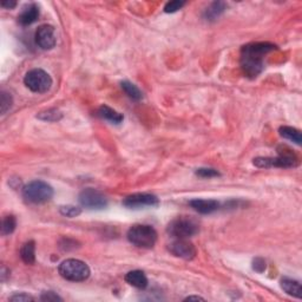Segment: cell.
<instances>
[{
	"label": "cell",
	"instance_id": "obj_25",
	"mask_svg": "<svg viewBox=\"0 0 302 302\" xmlns=\"http://www.w3.org/2000/svg\"><path fill=\"white\" fill-rule=\"evenodd\" d=\"M185 5L184 2H180V0H174V2L167 3V5L164 6V12L166 13H175L178 10H181Z\"/></svg>",
	"mask_w": 302,
	"mask_h": 302
},
{
	"label": "cell",
	"instance_id": "obj_27",
	"mask_svg": "<svg viewBox=\"0 0 302 302\" xmlns=\"http://www.w3.org/2000/svg\"><path fill=\"white\" fill-rule=\"evenodd\" d=\"M39 298L41 301H47V302L63 301V298L59 296L57 293H55V291H51V290H47V291H44V293H41Z\"/></svg>",
	"mask_w": 302,
	"mask_h": 302
},
{
	"label": "cell",
	"instance_id": "obj_17",
	"mask_svg": "<svg viewBox=\"0 0 302 302\" xmlns=\"http://www.w3.org/2000/svg\"><path fill=\"white\" fill-rule=\"evenodd\" d=\"M227 10V4L223 2H214L210 4L209 8H207L205 12V18L209 22H214L217 18H220L221 15Z\"/></svg>",
	"mask_w": 302,
	"mask_h": 302
},
{
	"label": "cell",
	"instance_id": "obj_24",
	"mask_svg": "<svg viewBox=\"0 0 302 302\" xmlns=\"http://www.w3.org/2000/svg\"><path fill=\"white\" fill-rule=\"evenodd\" d=\"M59 212H61L62 215H64L66 217H76L80 215V213H82V210L78 207H75V206H63L61 207V209H59Z\"/></svg>",
	"mask_w": 302,
	"mask_h": 302
},
{
	"label": "cell",
	"instance_id": "obj_18",
	"mask_svg": "<svg viewBox=\"0 0 302 302\" xmlns=\"http://www.w3.org/2000/svg\"><path fill=\"white\" fill-rule=\"evenodd\" d=\"M20 258L26 265H33L36 262V243L34 241H29L23 244L20 249Z\"/></svg>",
	"mask_w": 302,
	"mask_h": 302
},
{
	"label": "cell",
	"instance_id": "obj_20",
	"mask_svg": "<svg viewBox=\"0 0 302 302\" xmlns=\"http://www.w3.org/2000/svg\"><path fill=\"white\" fill-rule=\"evenodd\" d=\"M121 86L124 92L128 94V96L131 98L133 100H140L142 99V92H140V90L137 87L135 84H132L131 82H129V80H124V82L121 83Z\"/></svg>",
	"mask_w": 302,
	"mask_h": 302
},
{
	"label": "cell",
	"instance_id": "obj_29",
	"mask_svg": "<svg viewBox=\"0 0 302 302\" xmlns=\"http://www.w3.org/2000/svg\"><path fill=\"white\" fill-rule=\"evenodd\" d=\"M266 261L262 258H256L254 261H253V269L258 273H263L266 270Z\"/></svg>",
	"mask_w": 302,
	"mask_h": 302
},
{
	"label": "cell",
	"instance_id": "obj_5",
	"mask_svg": "<svg viewBox=\"0 0 302 302\" xmlns=\"http://www.w3.org/2000/svg\"><path fill=\"white\" fill-rule=\"evenodd\" d=\"M58 272L63 279L72 282H82L89 279L90 268L85 262L77 259H68L58 267Z\"/></svg>",
	"mask_w": 302,
	"mask_h": 302
},
{
	"label": "cell",
	"instance_id": "obj_15",
	"mask_svg": "<svg viewBox=\"0 0 302 302\" xmlns=\"http://www.w3.org/2000/svg\"><path fill=\"white\" fill-rule=\"evenodd\" d=\"M98 116H99L100 118L105 119V121L112 123V124H121L123 122V117L122 114H119L114 109L108 107V105H102V107L98 109Z\"/></svg>",
	"mask_w": 302,
	"mask_h": 302
},
{
	"label": "cell",
	"instance_id": "obj_10",
	"mask_svg": "<svg viewBox=\"0 0 302 302\" xmlns=\"http://www.w3.org/2000/svg\"><path fill=\"white\" fill-rule=\"evenodd\" d=\"M34 40L41 50L54 48L57 44V34H56L55 27L47 25V24L39 26L34 34Z\"/></svg>",
	"mask_w": 302,
	"mask_h": 302
},
{
	"label": "cell",
	"instance_id": "obj_7",
	"mask_svg": "<svg viewBox=\"0 0 302 302\" xmlns=\"http://www.w3.org/2000/svg\"><path fill=\"white\" fill-rule=\"evenodd\" d=\"M24 83L32 92L45 93L51 89L52 78L44 70L33 69L30 70L24 77Z\"/></svg>",
	"mask_w": 302,
	"mask_h": 302
},
{
	"label": "cell",
	"instance_id": "obj_23",
	"mask_svg": "<svg viewBox=\"0 0 302 302\" xmlns=\"http://www.w3.org/2000/svg\"><path fill=\"white\" fill-rule=\"evenodd\" d=\"M37 117L45 122H56L62 118V114L58 110H56V109H50V110L40 112Z\"/></svg>",
	"mask_w": 302,
	"mask_h": 302
},
{
	"label": "cell",
	"instance_id": "obj_16",
	"mask_svg": "<svg viewBox=\"0 0 302 302\" xmlns=\"http://www.w3.org/2000/svg\"><path fill=\"white\" fill-rule=\"evenodd\" d=\"M281 288H282L288 295H291V296L297 298H301L302 296L301 283L296 280L289 279V277H283V279L281 280Z\"/></svg>",
	"mask_w": 302,
	"mask_h": 302
},
{
	"label": "cell",
	"instance_id": "obj_31",
	"mask_svg": "<svg viewBox=\"0 0 302 302\" xmlns=\"http://www.w3.org/2000/svg\"><path fill=\"white\" fill-rule=\"evenodd\" d=\"M191 300H196V301H205V298L201 297V296H188L187 298H185V301H191Z\"/></svg>",
	"mask_w": 302,
	"mask_h": 302
},
{
	"label": "cell",
	"instance_id": "obj_22",
	"mask_svg": "<svg viewBox=\"0 0 302 302\" xmlns=\"http://www.w3.org/2000/svg\"><path fill=\"white\" fill-rule=\"evenodd\" d=\"M12 104L13 99L11 93L2 91V93H0V110H2V115H5L12 108Z\"/></svg>",
	"mask_w": 302,
	"mask_h": 302
},
{
	"label": "cell",
	"instance_id": "obj_14",
	"mask_svg": "<svg viewBox=\"0 0 302 302\" xmlns=\"http://www.w3.org/2000/svg\"><path fill=\"white\" fill-rule=\"evenodd\" d=\"M125 281L130 286L138 288V289H145L147 287V277L142 270H131L125 275Z\"/></svg>",
	"mask_w": 302,
	"mask_h": 302
},
{
	"label": "cell",
	"instance_id": "obj_26",
	"mask_svg": "<svg viewBox=\"0 0 302 302\" xmlns=\"http://www.w3.org/2000/svg\"><path fill=\"white\" fill-rule=\"evenodd\" d=\"M196 175L203 178H212L220 176V173L215 169H212V168H201V169L196 170Z\"/></svg>",
	"mask_w": 302,
	"mask_h": 302
},
{
	"label": "cell",
	"instance_id": "obj_6",
	"mask_svg": "<svg viewBox=\"0 0 302 302\" xmlns=\"http://www.w3.org/2000/svg\"><path fill=\"white\" fill-rule=\"evenodd\" d=\"M168 234L175 238H190L199 231L196 221L189 217H177L168 224Z\"/></svg>",
	"mask_w": 302,
	"mask_h": 302
},
{
	"label": "cell",
	"instance_id": "obj_4",
	"mask_svg": "<svg viewBox=\"0 0 302 302\" xmlns=\"http://www.w3.org/2000/svg\"><path fill=\"white\" fill-rule=\"evenodd\" d=\"M54 188L44 181H32L23 188V197L33 205H43L54 197Z\"/></svg>",
	"mask_w": 302,
	"mask_h": 302
},
{
	"label": "cell",
	"instance_id": "obj_28",
	"mask_svg": "<svg viewBox=\"0 0 302 302\" xmlns=\"http://www.w3.org/2000/svg\"><path fill=\"white\" fill-rule=\"evenodd\" d=\"M34 300H36V298L26 293H18L12 295V296L10 297V301H15V302H27V301H34Z\"/></svg>",
	"mask_w": 302,
	"mask_h": 302
},
{
	"label": "cell",
	"instance_id": "obj_8",
	"mask_svg": "<svg viewBox=\"0 0 302 302\" xmlns=\"http://www.w3.org/2000/svg\"><path fill=\"white\" fill-rule=\"evenodd\" d=\"M78 201L80 206L86 209L100 210L108 207V198L99 190L92 188H86L79 194Z\"/></svg>",
	"mask_w": 302,
	"mask_h": 302
},
{
	"label": "cell",
	"instance_id": "obj_12",
	"mask_svg": "<svg viewBox=\"0 0 302 302\" xmlns=\"http://www.w3.org/2000/svg\"><path fill=\"white\" fill-rule=\"evenodd\" d=\"M189 205L194 210L207 215V214H212L216 212L220 208V203L216 199H205V198H195L189 202Z\"/></svg>",
	"mask_w": 302,
	"mask_h": 302
},
{
	"label": "cell",
	"instance_id": "obj_3",
	"mask_svg": "<svg viewBox=\"0 0 302 302\" xmlns=\"http://www.w3.org/2000/svg\"><path fill=\"white\" fill-rule=\"evenodd\" d=\"M126 237L135 247L151 249L157 242V231L147 224H135L128 230Z\"/></svg>",
	"mask_w": 302,
	"mask_h": 302
},
{
	"label": "cell",
	"instance_id": "obj_19",
	"mask_svg": "<svg viewBox=\"0 0 302 302\" xmlns=\"http://www.w3.org/2000/svg\"><path fill=\"white\" fill-rule=\"evenodd\" d=\"M279 132L281 137L291 140V142L297 144V145H300L302 142V136L300 130L291 128V126H281Z\"/></svg>",
	"mask_w": 302,
	"mask_h": 302
},
{
	"label": "cell",
	"instance_id": "obj_9",
	"mask_svg": "<svg viewBox=\"0 0 302 302\" xmlns=\"http://www.w3.org/2000/svg\"><path fill=\"white\" fill-rule=\"evenodd\" d=\"M160 205V199L157 196L149 192H137L126 196L123 199V206L129 209H139L144 207H157Z\"/></svg>",
	"mask_w": 302,
	"mask_h": 302
},
{
	"label": "cell",
	"instance_id": "obj_1",
	"mask_svg": "<svg viewBox=\"0 0 302 302\" xmlns=\"http://www.w3.org/2000/svg\"><path fill=\"white\" fill-rule=\"evenodd\" d=\"M276 50V45L268 41L250 43L241 50V68L249 78H256L265 68V57Z\"/></svg>",
	"mask_w": 302,
	"mask_h": 302
},
{
	"label": "cell",
	"instance_id": "obj_13",
	"mask_svg": "<svg viewBox=\"0 0 302 302\" xmlns=\"http://www.w3.org/2000/svg\"><path fill=\"white\" fill-rule=\"evenodd\" d=\"M39 16H40L39 6L37 4H30L23 9L22 13L18 16V22L22 24L23 26H27V25H31V24H33L34 22H37L38 18H39Z\"/></svg>",
	"mask_w": 302,
	"mask_h": 302
},
{
	"label": "cell",
	"instance_id": "obj_30",
	"mask_svg": "<svg viewBox=\"0 0 302 302\" xmlns=\"http://www.w3.org/2000/svg\"><path fill=\"white\" fill-rule=\"evenodd\" d=\"M2 6L4 9H8V10H12V9H15L16 6H17V2H3L2 3Z\"/></svg>",
	"mask_w": 302,
	"mask_h": 302
},
{
	"label": "cell",
	"instance_id": "obj_21",
	"mask_svg": "<svg viewBox=\"0 0 302 302\" xmlns=\"http://www.w3.org/2000/svg\"><path fill=\"white\" fill-rule=\"evenodd\" d=\"M17 227V220L13 215H8L3 219L2 222V235L6 236V235L12 234L16 230Z\"/></svg>",
	"mask_w": 302,
	"mask_h": 302
},
{
	"label": "cell",
	"instance_id": "obj_2",
	"mask_svg": "<svg viewBox=\"0 0 302 302\" xmlns=\"http://www.w3.org/2000/svg\"><path fill=\"white\" fill-rule=\"evenodd\" d=\"M279 156L277 157H258L254 160V164L258 168H282V169H289V168L297 167L298 160L295 154L286 146H280Z\"/></svg>",
	"mask_w": 302,
	"mask_h": 302
},
{
	"label": "cell",
	"instance_id": "obj_11",
	"mask_svg": "<svg viewBox=\"0 0 302 302\" xmlns=\"http://www.w3.org/2000/svg\"><path fill=\"white\" fill-rule=\"evenodd\" d=\"M168 249L174 256L187 260V261H190L196 256L195 245L189 242L188 238H176L174 242H171Z\"/></svg>",
	"mask_w": 302,
	"mask_h": 302
}]
</instances>
